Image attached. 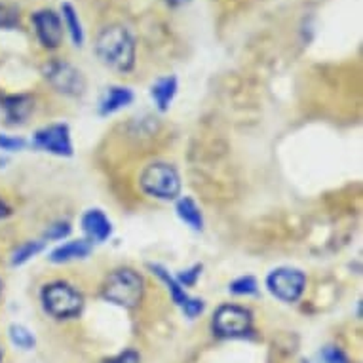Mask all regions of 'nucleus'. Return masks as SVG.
Listing matches in <instances>:
<instances>
[{
    "instance_id": "nucleus-1",
    "label": "nucleus",
    "mask_w": 363,
    "mask_h": 363,
    "mask_svg": "<svg viewBox=\"0 0 363 363\" xmlns=\"http://www.w3.org/2000/svg\"><path fill=\"white\" fill-rule=\"evenodd\" d=\"M96 54L108 69L128 72L135 65V38L122 25H108L97 35Z\"/></svg>"
},
{
    "instance_id": "nucleus-2",
    "label": "nucleus",
    "mask_w": 363,
    "mask_h": 363,
    "mask_svg": "<svg viewBox=\"0 0 363 363\" xmlns=\"http://www.w3.org/2000/svg\"><path fill=\"white\" fill-rule=\"evenodd\" d=\"M143 278L131 268L114 270L103 286V297L107 298L108 303L118 304L124 308H135L143 298Z\"/></svg>"
},
{
    "instance_id": "nucleus-3",
    "label": "nucleus",
    "mask_w": 363,
    "mask_h": 363,
    "mask_svg": "<svg viewBox=\"0 0 363 363\" xmlns=\"http://www.w3.org/2000/svg\"><path fill=\"white\" fill-rule=\"evenodd\" d=\"M139 185L145 194L158 198V200H175L181 192V179H179L177 169L164 162L145 167Z\"/></svg>"
},
{
    "instance_id": "nucleus-4",
    "label": "nucleus",
    "mask_w": 363,
    "mask_h": 363,
    "mask_svg": "<svg viewBox=\"0 0 363 363\" xmlns=\"http://www.w3.org/2000/svg\"><path fill=\"white\" fill-rule=\"evenodd\" d=\"M42 306L50 315H54L57 320H65V318H74L80 314L84 298L72 286L55 281L42 289Z\"/></svg>"
},
{
    "instance_id": "nucleus-5",
    "label": "nucleus",
    "mask_w": 363,
    "mask_h": 363,
    "mask_svg": "<svg viewBox=\"0 0 363 363\" xmlns=\"http://www.w3.org/2000/svg\"><path fill=\"white\" fill-rule=\"evenodd\" d=\"M268 291L284 303H295L306 287V276L297 268H276L267 278Z\"/></svg>"
},
{
    "instance_id": "nucleus-6",
    "label": "nucleus",
    "mask_w": 363,
    "mask_h": 363,
    "mask_svg": "<svg viewBox=\"0 0 363 363\" xmlns=\"http://www.w3.org/2000/svg\"><path fill=\"white\" fill-rule=\"evenodd\" d=\"M44 77L54 86L60 94L65 96H82L86 89L84 74L67 61L54 60L44 67Z\"/></svg>"
},
{
    "instance_id": "nucleus-7",
    "label": "nucleus",
    "mask_w": 363,
    "mask_h": 363,
    "mask_svg": "<svg viewBox=\"0 0 363 363\" xmlns=\"http://www.w3.org/2000/svg\"><path fill=\"white\" fill-rule=\"evenodd\" d=\"M213 329L220 337H242L250 333L251 314L236 304H223L213 315Z\"/></svg>"
},
{
    "instance_id": "nucleus-8",
    "label": "nucleus",
    "mask_w": 363,
    "mask_h": 363,
    "mask_svg": "<svg viewBox=\"0 0 363 363\" xmlns=\"http://www.w3.org/2000/svg\"><path fill=\"white\" fill-rule=\"evenodd\" d=\"M33 145L55 156H72L71 130L67 124H52L35 133Z\"/></svg>"
},
{
    "instance_id": "nucleus-9",
    "label": "nucleus",
    "mask_w": 363,
    "mask_h": 363,
    "mask_svg": "<svg viewBox=\"0 0 363 363\" xmlns=\"http://www.w3.org/2000/svg\"><path fill=\"white\" fill-rule=\"evenodd\" d=\"M33 25H35V33L44 48L55 50L63 44L65 29H63V19L60 18V13H55L50 8L38 10L33 13Z\"/></svg>"
},
{
    "instance_id": "nucleus-10",
    "label": "nucleus",
    "mask_w": 363,
    "mask_h": 363,
    "mask_svg": "<svg viewBox=\"0 0 363 363\" xmlns=\"http://www.w3.org/2000/svg\"><path fill=\"white\" fill-rule=\"evenodd\" d=\"M82 230L91 242L101 244V242L111 238L113 225H111V220H108V217L103 213L101 209H88L82 215Z\"/></svg>"
},
{
    "instance_id": "nucleus-11",
    "label": "nucleus",
    "mask_w": 363,
    "mask_h": 363,
    "mask_svg": "<svg viewBox=\"0 0 363 363\" xmlns=\"http://www.w3.org/2000/svg\"><path fill=\"white\" fill-rule=\"evenodd\" d=\"M89 253H91V244L88 240H72V242L55 247L50 253V261L55 264H63V262L77 261V259H86Z\"/></svg>"
},
{
    "instance_id": "nucleus-12",
    "label": "nucleus",
    "mask_w": 363,
    "mask_h": 363,
    "mask_svg": "<svg viewBox=\"0 0 363 363\" xmlns=\"http://www.w3.org/2000/svg\"><path fill=\"white\" fill-rule=\"evenodd\" d=\"M133 101V94L130 88H122V86H113L107 89V94L103 96L101 103H99V113L103 116L107 114L118 113L120 108L128 107Z\"/></svg>"
},
{
    "instance_id": "nucleus-13",
    "label": "nucleus",
    "mask_w": 363,
    "mask_h": 363,
    "mask_svg": "<svg viewBox=\"0 0 363 363\" xmlns=\"http://www.w3.org/2000/svg\"><path fill=\"white\" fill-rule=\"evenodd\" d=\"M175 94H177V78L175 77L158 78L150 88V97H152V101L156 103V107L162 113H166L169 108Z\"/></svg>"
},
{
    "instance_id": "nucleus-14",
    "label": "nucleus",
    "mask_w": 363,
    "mask_h": 363,
    "mask_svg": "<svg viewBox=\"0 0 363 363\" xmlns=\"http://www.w3.org/2000/svg\"><path fill=\"white\" fill-rule=\"evenodd\" d=\"M2 108L6 113L8 122L18 124V122H25V118L29 116L33 111V99L29 96H12L2 99Z\"/></svg>"
},
{
    "instance_id": "nucleus-15",
    "label": "nucleus",
    "mask_w": 363,
    "mask_h": 363,
    "mask_svg": "<svg viewBox=\"0 0 363 363\" xmlns=\"http://www.w3.org/2000/svg\"><path fill=\"white\" fill-rule=\"evenodd\" d=\"M175 209H177L179 219L191 226L192 230H202L203 228L202 211H200V208H198L196 202H194L192 198H189V196L181 198V200L177 202V208Z\"/></svg>"
},
{
    "instance_id": "nucleus-16",
    "label": "nucleus",
    "mask_w": 363,
    "mask_h": 363,
    "mask_svg": "<svg viewBox=\"0 0 363 363\" xmlns=\"http://www.w3.org/2000/svg\"><path fill=\"white\" fill-rule=\"evenodd\" d=\"M61 13H63V27L69 30L72 44L80 48V46L84 44V29H82V23H80V18H78L77 10H74L72 4L65 2V4L61 6Z\"/></svg>"
},
{
    "instance_id": "nucleus-17",
    "label": "nucleus",
    "mask_w": 363,
    "mask_h": 363,
    "mask_svg": "<svg viewBox=\"0 0 363 363\" xmlns=\"http://www.w3.org/2000/svg\"><path fill=\"white\" fill-rule=\"evenodd\" d=\"M150 270H152V272H155V274L158 276L164 284H166L167 291H169V295H172L173 298V303L179 304V306H183V304L189 301V295L185 293V287L181 286L173 276H169V272H167L166 268L160 267V264H150Z\"/></svg>"
},
{
    "instance_id": "nucleus-18",
    "label": "nucleus",
    "mask_w": 363,
    "mask_h": 363,
    "mask_svg": "<svg viewBox=\"0 0 363 363\" xmlns=\"http://www.w3.org/2000/svg\"><path fill=\"white\" fill-rule=\"evenodd\" d=\"M44 247V242H27V244L19 245L18 250L13 251L12 255V264L13 267H19V264H25V262L33 259L35 255H38Z\"/></svg>"
},
{
    "instance_id": "nucleus-19",
    "label": "nucleus",
    "mask_w": 363,
    "mask_h": 363,
    "mask_svg": "<svg viewBox=\"0 0 363 363\" xmlns=\"http://www.w3.org/2000/svg\"><path fill=\"white\" fill-rule=\"evenodd\" d=\"M10 339L18 348L21 350H30L35 348V335L30 333L29 329L23 328V325H12L10 328Z\"/></svg>"
},
{
    "instance_id": "nucleus-20",
    "label": "nucleus",
    "mask_w": 363,
    "mask_h": 363,
    "mask_svg": "<svg viewBox=\"0 0 363 363\" xmlns=\"http://www.w3.org/2000/svg\"><path fill=\"white\" fill-rule=\"evenodd\" d=\"M228 289H230V293H234V295H245V297H250V295H257V291H259V284H257V280L253 276H242L238 280H234Z\"/></svg>"
},
{
    "instance_id": "nucleus-21",
    "label": "nucleus",
    "mask_w": 363,
    "mask_h": 363,
    "mask_svg": "<svg viewBox=\"0 0 363 363\" xmlns=\"http://www.w3.org/2000/svg\"><path fill=\"white\" fill-rule=\"evenodd\" d=\"M71 234V225L67 220H60V223H54L52 226H48V230L44 234V238L48 240H63Z\"/></svg>"
},
{
    "instance_id": "nucleus-22",
    "label": "nucleus",
    "mask_w": 363,
    "mask_h": 363,
    "mask_svg": "<svg viewBox=\"0 0 363 363\" xmlns=\"http://www.w3.org/2000/svg\"><path fill=\"white\" fill-rule=\"evenodd\" d=\"M183 312L186 314V318H191V320H194L196 315H200L203 312V308H206V304H203L202 298H191L189 297V301H186L183 306Z\"/></svg>"
},
{
    "instance_id": "nucleus-23",
    "label": "nucleus",
    "mask_w": 363,
    "mask_h": 363,
    "mask_svg": "<svg viewBox=\"0 0 363 363\" xmlns=\"http://www.w3.org/2000/svg\"><path fill=\"white\" fill-rule=\"evenodd\" d=\"M19 21L18 10L10 6H0V27H13Z\"/></svg>"
},
{
    "instance_id": "nucleus-24",
    "label": "nucleus",
    "mask_w": 363,
    "mask_h": 363,
    "mask_svg": "<svg viewBox=\"0 0 363 363\" xmlns=\"http://www.w3.org/2000/svg\"><path fill=\"white\" fill-rule=\"evenodd\" d=\"M200 274H202V264H196V267L191 268V270H185L183 274H179V280L177 281L183 287L194 286L198 278H200Z\"/></svg>"
},
{
    "instance_id": "nucleus-25",
    "label": "nucleus",
    "mask_w": 363,
    "mask_h": 363,
    "mask_svg": "<svg viewBox=\"0 0 363 363\" xmlns=\"http://www.w3.org/2000/svg\"><path fill=\"white\" fill-rule=\"evenodd\" d=\"M25 147V141L19 138H10V135H0V150L6 152H16Z\"/></svg>"
},
{
    "instance_id": "nucleus-26",
    "label": "nucleus",
    "mask_w": 363,
    "mask_h": 363,
    "mask_svg": "<svg viewBox=\"0 0 363 363\" xmlns=\"http://www.w3.org/2000/svg\"><path fill=\"white\" fill-rule=\"evenodd\" d=\"M323 362L325 363H348L346 356L339 348H335V346H328L325 350H323Z\"/></svg>"
},
{
    "instance_id": "nucleus-27",
    "label": "nucleus",
    "mask_w": 363,
    "mask_h": 363,
    "mask_svg": "<svg viewBox=\"0 0 363 363\" xmlns=\"http://www.w3.org/2000/svg\"><path fill=\"white\" fill-rule=\"evenodd\" d=\"M105 363H139V356L133 350H128L124 354H120V356L113 357V359H108Z\"/></svg>"
},
{
    "instance_id": "nucleus-28",
    "label": "nucleus",
    "mask_w": 363,
    "mask_h": 363,
    "mask_svg": "<svg viewBox=\"0 0 363 363\" xmlns=\"http://www.w3.org/2000/svg\"><path fill=\"white\" fill-rule=\"evenodd\" d=\"M8 213H10V209H8L6 203L0 200V219H2V217H6Z\"/></svg>"
},
{
    "instance_id": "nucleus-29",
    "label": "nucleus",
    "mask_w": 363,
    "mask_h": 363,
    "mask_svg": "<svg viewBox=\"0 0 363 363\" xmlns=\"http://www.w3.org/2000/svg\"><path fill=\"white\" fill-rule=\"evenodd\" d=\"M169 6H183L186 2H191V0H166Z\"/></svg>"
},
{
    "instance_id": "nucleus-30",
    "label": "nucleus",
    "mask_w": 363,
    "mask_h": 363,
    "mask_svg": "<svg viewBox=\"0 0 363 363\" xmlns=\"http://www.w3.org/2000/svg\"><path fill=\"white\" fill-rule=\"evenodd\" d=\"M0 291H2V281H0Z\"/></svg>"
},
{
    "instance_id": "nucleus-31",
    "label": "nucleus",
    "mask_w": 363,
    "mask_h": 363,
    "mask_svg": "<svg viewBox=\"0 0 363 363\" xmlns=\"http://www.w3.org/2000/svg\"><path fill=\"white\" fill-rule=\"evenodd\" d=\"M0 356H2V352H0Z\"/></svg>"
}]
</instances>
